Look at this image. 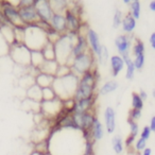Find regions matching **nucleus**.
I'll return each instance as SVG.
<instances>
[{"label": "nucleus", "mask_w": 155, "mask_h": 155, "mask_svg": "<svg viewBox=\"0 0 155 155\" xmlns=\"http://www.w3.org/2000/svg\"><path fill=\"white\" fill-rule=\"evenodd\" d=\"M149 43H150V46L152 47V49L155 50V32L151 33L150 37H149Z\"/></svg>", "instance_id": "obj_42"}, {"label": "nucleus", "mask_w": 155, "mask_h": 155, "mask_svg": "<svg viewBox=\"0 0 155 155\" xmlns=\"http://www.w3.org/2000/svg\"><path fill=\"white\" fill-rule=\"evenodd\" d=\"M54 79H55V77H53V75L38 72L35 75V84L38 85L41 88H48V87H52Z\"/></svg>", "instance_id": "obj_19"}, {"label": "nucleus", "mask_w": 155, "mask_h": 155, "mask_svg": "<svg viewBox=\"0 0 155 155\" xmlns=\"http://www.w3.org/2000/svg\"><path fill=\"white\" fill-rule=\"evenodd\" d=\"M27 99L41 103L43 101V88H41L35 83L32 84L27 89Z\"/></svg>", "instance_id": "obj_21"}, {"label": "nucleus", "mask_w": 155, "mask_h": 155, "mask_svg": "<svg viewBox=\"0 0 155 155\" xmlns=\"http://www.w3.org/2000/svg\"><path fill=\"white\" fill-rule=\"evenodd\" d=\"M18 12H19L20 19L25 26H30V25L36 24L39 20L38 14L34 7V3L30 5H19Z\"/></svg>", "instance_id": "obj_9"}, {"label": "nucleus", "mask_w": 155, "mask_h": 155, "mask_svg": "<svg viewBox=\"0 0 155 155\" xmlns=\"http://www.w3.org/2000/svg\"><path fill=\"white\" fill-rule=\"evenodd\" d=\"M49 24H50V26H51V28L60 35L66 34V33L68 32V30H67L66 18H65L64 14L54 13L53 15H52L51 19H50Z\"/></svg>", "instance_id": "obj_13"}, {"label": "nucleus", "mask_w": 155, "mask_h": 155, "mask_svg": "<svg viewBox=\"0 0 155 155\" xmlns=\"http://www.w3.org/2000/svg\"><path fill=\"white\" fill-rule=\"evenodd\" d=\"M77 32H67L56 39L54 44L55 49V61L60 65H69L72 60V49L77 41Z\"/></svg>", "instance_id": "obj_1"}, {"label": "nucleus", "mask_w": 155, "mask_h": 155, "mask_svg": "<svg viewBox=\"0 0 155 155\" xmlns=\"http://www.w3.org/2000/svg\"><path fill=\"white\" fill-rule=\"evenodd\" d=\"M124 58V63H125V67H127V72H125V79L129 81L133 80L134 77H135V65H134L133 60L131 58V56H125Z\"/></svg>", "instance_id": "obj_25"}, {"label": "nucleus", "mask_w": 155, "mask_h": 155, "mask_svg": "<svg viewBox=\"0 0 155 155\" xmlns=\"http://www.w3.org/2000/svg\"><path fill=\"white\" fill-rule=\"evenodd\" d=\"M110 65L112 75L114 78H116L125 67L124 58L120 55H112L110 58Z\"/></svg>", "instance_id": "obj_18"}, {"label": "nucleus", "mask_w": 155, "mask_h": 155, "mask_svg": "<svg viewBox=\"0 0 155 155\" xmlns=\"http://www.w3.org/2000/svg\"><path fill=\"white\" fill-rule=\"evenodd\" d=\"M31 155H44V154H43V153H41V152H38V151H36V150H35L34 152H33Z\"/></svg>", "instance_id": "obj_48"}, {"label": "nucleus", "mask_w": 155, "mask_h": 155, "mask_svg": "<svg viewBox=\"0 0 155 155\" xmlns=\"http://www.w3.org/2000/svg\"><path fill=\"white\" fill-rule=\"evenodd\" d=\"M112 147L114 152L116 153L117 155H120L123 153V150H124V142H123L121 136L116 135L112 138Z\"/></svg>", "instance_id": "obj_28"}, {"label": "nucleus", "mask_w": 155, "mask_h": 155, "mask_svg": "<svg viewBox=\"0 0 155 155\" xmlns=\"http://www.w3.org/2000/svg\"><path fill=\"white\" fill-rule=\"evenodd\" d=\"M50 2H51V7L54 13L64 14V12L66 11L69 7L68 2L65 1V0H53V1H50Z\"/></svg>", "instance_id": "obj_29"}, {"label": "nucleus", "mask_w": 155, "mask_h": 155, "mask_svg": "<svg viewBox=\"0 0 155 155\" xmlns=\"http://www.w3.org/2000/svg\"><path fill=\"white\" fill-rule=\"evenodd\" d=\"M58 66H60V64H58L55 60L54 61H46L45 60V62H44L43 65L37 69V71H38V72H43V73H46V74L55 77L56 72H58Z\"/></svg>", "instance_id": "obj_20"}, {"label": "nucleus", "mask_w": 155, "mask_h": 155, "mask_svg": "<svg viewBox=\"0 0 155 155\" xmlns=\"http://www.w3.org/2000/svg\"><path fill=\"white\" fill-rule=\"evenodd\" d=\"M141 118V110H135V108H131L129 112V118L130 120H133L137 122L139 119Z\"/></svg>", "instance_id": "obj_39"}, {"label": "nucleus", "mask_w": 155, "mask_h": 155, "mask_svg": "<svg viewBox=\"0 0 155 155\" xmlns=\"http://www.w3.org/2000/svg\"><path fill=\"white\" fill-rule=\"evenodd\" d=\"M96 103V96L87 99H82L79 101H75L73 106L72 113L74 114H84L87 112H93V107Z\"/></svg>", "instance_id": "obj_15"}, {"label": "nucleus", "mask_w": 155, "mask_h": 155, "mask_svg": "<svg viewBox=\"0 0 155 155\" xmlns=\"http://www.w3.org/2000/svg\"><path fill=\"white\" fill-rule=\"evenodd\" d=\"M135 141H136V137H134V136H132V135H129L124 140V146L127 147V150H129V149H131L132 147H133Z\"/></svg>", "instance_id": "obj_41"}, {"label": "nucleus", "mask_w": 155, "mask_h": 155, "mask_svg": "<svg viewBox=\"0 0 155 155\" xmlns=\"http://www.w3.org/2000/svg\"><path fill=\"white\" fill-rule=\"evenodd\" d=\"M123 3H125V5L130 7V5H131V3H132V1H131V0H123Z\"/></svg>", "instance_id": "obj_47"}, {"label": "nucleus", "mask_w": 155, "mask_h": 155, "mask_svg": "<svg viewBox=\"0 0 155 155\" xmlns=\"http://www.w3.org/2000/svg\"><path fill=\"white\" fill-rule=\"evenodd\" d=\"M130 9H131V14L136 20H138L140 18V13H141V5H140L139 0H134L132 1L131 5H130Z\"/></svg>", "instance_id": "obj_30"}, {"label": "nucleus", "mask_w": 155, "mask_h": 155, "mask_svg": "<svg viewBox=\"0 0 155 155\" xmlns=\"http://www.w3.org/2000/svg\"><path fill=\"white\" fill-rule=\"evenodd\" d=\"M97 83L98 72L96 70V68L91 71H87L86 73L81 75L80 80H79V84H78V88L74 93V96H73L74 101L95 97Z\"/></svg>", "instance_id": "obj_3"}, {"label": "nucleus", "mask_w": 155, "mask_h": 155, "mask_svg": "<svg viewBox=\"0 0 155 155\" xmlns=\"http://www.w3.org/2000/svg\"><path fill=\"white\" fill-rule=\"evenodd\" d=\"M138 95H139V97L141 98V99L143 100V101H144V100L148 99V94H147L146 91H143V89H140V91L138 93Z\"/></svg>", "instance_id": "obj_44"}, {"label": "nucleus", "mask_w": 155, "mask_h": 155, "mask_svg": "<svg viewBox=\"0 0 155 155\" xmlns=\"http://www.w3.org/2000/svg\"><path fill=\"white\" fill-rule=\"evenodd\" d=\"M144 44L141 39L139 38H136L135 39V43L133 45V54L134 56H138L140 54H144Z\"/></svg>", "instance_id": "obj_33"}, {"label": "nucleus", "mask_w": 155, "mask_h": 155, "mask_svg": "<svg viewBox=\"0 0 155 155\" xmlns=\"http://www.w3.org/2000/svg\"><path fill=\"white\" fill-rule=\"evenodd\" d=\"M141 155H152V149L147 147V148L141 152Z\"/></svg>", "instance_id": "obj_45"}, {"label": "nucleus", "mask_w": 155, "mask_h": 155, "mask_svg": "<svg viewBox=\"0 0 155 155\" xmlns=\"http://www.w3.org/2000/svg\"><path fill=\"white\" fill-rule=\"evenodd\" d=\"M9 54L15 64L20 66L31 65V50L25 44L14 41L9 48Z\"/></svg>", "instance_id": "obj_6"}, {"label": "nucleus", "mask_w": 155, "mask_h": 155, "mask_svg": "<svg viewBox=\"0 0 155 155\" xmlns=\"http://www.w3.org/2000/svg\"><path fill=\"white\" fill-rule=\"evenodd\" d=\"M69 66H70L71 71L73 73L81 77L84 73H86L87 71L95 69V55L89 50L85 53L72 58Z\"/></svg>", "instance_id": "obj_5"}, {"label": "nucleus", "mask_w": 155, "mask_h": 155, "mask_svg": "<svg viewBox=\"0 0 155 155\" xmlns=\"http://www.w3.org/2000/svg\"><path fill=\"white\" fill-rule=\"evenodd\" d=\"M64 15H65V18H66L67 30H68V32L79 33L81 27H82V25H81V19H80V17H79V13L68 7V9L64 12Z\"/></svg>", "instance_id": "obj_12"}, {"label": "nucleus", "mask_w": 155, "mask_h": 155, "mask_svg": "<svg viewBox=\"0 0 155 155\" xmlns=\"http://www.w3.org/2000/svg\"><path fill=\"white\" fill-rule=\"evenodd\" d=\"M133 62L134 65H135L136 70H141L144 66V63H146V55L144 54H140L138 56H135Z\"/></svg>", "instance_id": "obj_36"}, {"label": "nucleus", "mask_w": 155, "mask_h": 155, "mask_svg": "<svg viewBox=\"0 0 155 155\" xmlns=\"http://www.w3.org/2000/svg\"><path fill=\"white\" fill-rule=\"evenodd\" d=\"M44 62H45V58L41 51H31V65L36 70L43 65Z\"/></svg>", "instance_id": "obj_27"}, {"label": "nucleus", "mask_w": 155, "mask_h": 155, "mask_svg": "<svg viewBox=\"0 0 155 155\" xmlns=\"http://www.w3.org/2000/svg\"><path fill=\"white\" fill-rule=\"evenodd\" d=\"M149 9H150V11L155 12V0H152V1L149 3Z\"/></svg>", "instance_id": "obj_46"}, {"label": "nucleus", "mask_w": 155, "mask_h": 155, "mask_svg": "<svg viewBox=\"0 0 155 155\" xmlns=\"http://www.w3.org/2000/svg\"><path fill=\"white\" fill-rule=\"evenodd\" d=\"M63 108H64V104H63V100L60 98H54L49 101H41V112L45 118L49 119L52 117H56L58 118V115L62 113Z\"/></svg>", "instance_id": "obj_8"}, {"label": "nucleus", "mask_w": 155, "mask_h": 155, "mask_svg": "<svg viewBox=\"0 0 155 155\" xmlns=\"http://www.w3.org/2000/svg\"><path fill=\"white\" fill-rule=\"evenodd\" d=\"M119 87V83L117 82L116 80H110L105 82L103 85L101 86L99 91V94L101 96H106V95H110V94L114 93L118 89Z\"/></svg>", "instance_id": "obj_24"}, {"label": "nucleus", "mask_w": 155, "mask_h": 155, "mask_svg": "<svg viewBox=\"0 0 155 155\" xmlns=\"http://www.w3.org/2000/svg\"><path fill=\"white\" fill-rule=\"evenodd\" d=\"M86 39H87V43H88L89 50H91L94 55L97 58V56L99 55L100 51H101V48H102V45H101V43H100L99 34H98L95 30H93V29H88L86 32Z\"/></svg>", "instance_id": "obj_14"}, {"label": "nucleus", "mask_w": 155, "mask_h": 155, "mask_svg": "<svg viewBox=\"0 0 155 155\" xmlns=\"http://www.w3.org/2000/svg\"><path fill=\"white\" fill-rule=\"evenodd\" d=\"M54 98H56V95L52 87L43 88V101H49V100H52Z\"/></svg>", "instance_id": "obj_37"}, {"label": "nucleus", "mask_w": 155, "mask_h": 155, "mask_svg": "<svg viewBox=\"0 0 155 155\" xmlns=\"http://www.w3.org/2000/svg\"><path fill=\"white\" fill-rule=\"evenodd\" d=\"M48 41V34L37 25L26 26L24 44L31 51H41Z\"/></svg>", "instance_id": "obj_4"}, {"label": "nucleus", "mask_w": 155, "mask_h": 155, "mask_svg": "<svg viewBox=\"0 0 155 155\" xmlns=\"http://www.w3.org/2000/svg\"><path fill=\"white\" fill-rule=\"evenodd\" d=\"M149 127H150L151 131L155 133V116H152V118H151V120H150V124H149Z\"/></svg>", "instance_id": "obj_43"}, {"label": "nucleus", "mask_w": 155, "mask_h": 155, "mask_svg": "<svg viewBox=\"0 0 155 155\" xmlns=\"http://www.w3.org/2000/svg\"><path fill=\"white\" fill-rule=\"evenodd\" d=\"M87 51H89V47H88V43H87V39H86V33L79 32L77 41H75L74 46H73V49H72V58L80 55V54H83Z\"/></svg>", "instance_id": "obj_16"}, {"label": "nucleus", "mask_w": 155, "mask_h": 155, "mask_svg": "<svg viewBox=\"0 0 155 155\" xmlns=\"http://www.w3.org/2000/svg\"><path fill=\"white\" fill-rule=\"evenodd\" d=\"M152 96H153V98H155V88L153 89V91H152Z\"/></svg>", "instance_id": "obj_49"}, {"label": "nucleus", "mask_w": 155, "mask_h": 155, "mask_svg": "<svg viewBox=\"0 0 155 155\" xmlns=\"http://www.w3.org/2000/svg\"><path fill=\"white\" fill-rule=\"evenodd\" d=\"M122 20H123L122 12L119 9H116L114 13V17H113V28L118 29L121 26V24H122Z\"/></svg>", "instance_id": "obj_34"}, {"label": "nucleus", "mask_w": 155, "mask_h": 155, "mask_svg": "<svg viewBox=\"0 0 155 155\" xmlns=\"http://www.w3.org/2000/svg\"><path fill=\"white\" fill-rule=\"evenodd\" d=\"M104 132H105V127H103V124L101 123V121L98 118H96L94 125L91 130V137L94 141L96 140H100L104 137Z\"/></svg>", "instance_id": "obj_23"}, {"label": "nucleus", "mask_w": 155, "mask_h": 155, "mask_svg": "<svg viewBox=\"0 0 155 155\" xmlns=\"http://www.w3.org/2000/svg\"><path fill=\"white\" fill-rule=\"evenodd\" d=\"M147 141L148 140L143 139V138H137V140L134 143V147H135V151L136 152H142L144 149L147 148Z\"/></svg>", "instance_id": "obj_38"}, {"label": "nucleus", "mask_w": 155, "mask_h": 155, "mask_svg": "<svg viewBox=\"0 0 155 155\" xmlns=\"http://www.w3.org/2000/svg\"><path fill=\"white\" fill-rule=\"evenodd\" d=\"M115 46H116V49L118 51L119 55L122 56V58L129 56L131 48L133 47L131 35H127V34L118 35L115 38Z\"/></svg>", "instance_id": "obj_11"}, {"label": "nucleus", "mask_w": 155, "mask_h": 155, "mask_svg": "<svg viewBox=\"0 0 155 155\" xmlns=\"http://www.w3.org/2000/svg\"><path fill=\"white\" fill-rule=\"evenodd\" d=\"M110 52H108V49L106 48V46L102 45V48H101V51H100L99 55L97 56V60L99 62L100 65H103L105 66L107 64V62L110 61Z\"/></svg>", "instance_id": "obj_31"}, {"label": "nucleus", "mask_w": 155, "mask_h": 155, "mask_svg": "<svg viewBox=\"0 0 155 155\" xmlns=\"http://www.w3.org/2000/svg\"><path fill=\"white\" fill-rule=\"evenodd\" d=\"M44 58L46 61H54L55 60V49H54V44L52 41H48L47 45L41 50Z\"/></svg>", "instance_id": "obj_26"}, {"label": "nucleus", "mask_w": 155, "mask_h": 155, "mask_svg": "<svg viewBox=\"0 0 155 155\" xmlns=\"http://www.w3.org/2000/svg\"><path fill=\"white\" fill-rule=\"evenodd\" d=\"M151 133H152V131H151L150 127L149 125H144L141 131H140V138H143V139L148 140L151 137Z\"/></svg>", "instance_id": "obj_40"}, {"label": "nucleus", "mask_w": 155, "mask_h": 155, "mask_svg": "<svg viewBox=\"0 0 155 155\" xmlns=\"http://www.w3.org/2000/svg\"><path fill=\"white\" fill-rule=\"evenodd\" d=\"M71 117H72V120L74 122L75 127L81 132H83L84 135L91 134V130L93 127L96 118H97L93 112H87L84 113V114H74V113H72Z\"/></svg>", "instance_id": "obj_7"}, {"label": "nucleus", "mask_w": 155, "mask_h": 155, "mask_svg": "<svg viewBox=\"0 0 155 155\" xmlns=\"http://www.w3.org/2000/svg\"><path fill=\"white\" fill-rule=\"evenodd\" d=\"M143 100L139 97L137 93H133L132 94V108H135V110H141L143 108Z\"/></svg>", "instance_id": "obj_32"}, {"label": "nucleus", "mask_w": 155, "mask_h": 155, "mask_svg": "<svg viewBox=\"0 0 155 155\" xmlns=\"http://www.w3.org/2000/svg\"><path fill=\"white\" fill-rule=\"evenodd\" d=\"M104 123L105 130L108 134H113L116 130V112L112 106H107L104 110Z\"/></svg>", "instance_id": "obj_17"}, {"label": "nucleus", "mask_w": 155, "mask_h": 155, "mask_svg": "<svg viewBox=\"0 0 155 155\" xmlns=\"http://www.w3.org/2000/svg\"><path fill=\"white\" fill-rule=\"evenodd\" d=\"M79 80H80V77L73 73L72 71L65 77L55 78L52 88H53L56 97L60 98L63 101L72 99L78 88Z\"/></svg>", "instance_id": "obj_2"}, {"label": "nucleus", "mask_w": 155, "mask_h": 155, "mask_svg": "<svg viewBox=\"0 0 155 155\" xmlns=\"http://www.w3.org/2000/svg\"><path fill=\"white\" fill-rule=\"evenodd\" d=\"M127 123H129V127H130V135L137 138V136L140 134V130H139L138 123L136 122V121L130 120V119H127Z\"/></svg>", "instance_id": "obj_35"}, {"label": "nucleus", "mask_w": 155, "mask_h": 155, "mask_svg": "<svg viewBox=\"0 0 155 155\" xmlns=\"http://www.w3.org/2000/svg\"><path fill=\"white\" fill-rule=\"evenodd\" d=\"M34 7L38 14L39 20L49 22L52 15L54 14L49 0H34Z\"/></svg>", "instance_id": "obj_10"}, {"label": "nucleus", "mask_w": 155, "mask_h": 155, "mask_svg": "<svg viewBox=\"0 0 155 155\" xmlns=\"http://www.w3.org/2000/svg\"><path fill=\"white\" fill-rule=\"evenodd\" d=\"M136 19L131 15V14H127V15L123 17L122 24H121V27H122V30L124 32V34L131 35L132 33L134 32V30L136 29Z\"/></svg>", "instance_id": "obj_22"}]
</instances>
